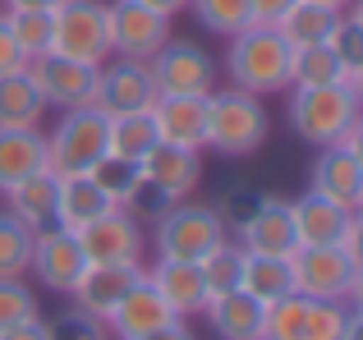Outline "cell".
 <instances>
[{
	"label": "cell",
	"instance_id": "9",
	"mask_svg": "<svg viewBox=\"0 0 363 340\" xmlns=\"http://www.w3.org/2000/svg\"><path fill=\"white\" fill-rule=\"evenodd\" d=\"M290 276H294V295L303 299H345L354 285V262L345 258L340 244H299L290 253Z\"/></svg>",
	"mask_w": 363,
	"mask_h": 340
},
{
	"label": "cell",
	"instance_id": "8",
	"mask_svg": "<svg viewBox=\"0 0 363 340\" xmlns=\"http://www.w3.org/2000/svg\"><path fill=\"white\" fill-rule=\"evenodd\" d=\"M147 64H152L157 97H212L216 88V60L198 42H175L170 37Z\"/></svg>",
	"mask_w": 363,
	"mask_h": 340
},
{
	"label": "cell",
	"instance_id": "29",
	"mask_svg": "<svg viewBox=\"0 0 363 340\" xmlns=\"http://www.w3.org/2000/svg\"><path fill=\"white\" fill-rule=\"evenodd\" d=\"M157 120L152 110H133V115H106V152L124 162H143L157 147Z\"/></svg>",
	"mask_w": 363,
	"mask_h": 340
},
{
	"label": "cell",
	"instance_id": "33",
	"mask_svg": "<svg viewBox=\"0 0 363 340\" xmlns=\"http://www.w3.org/2000/svg\"><path fill=\"white\" fill-rule=\"evenodd\" d=\"M189 9L216 37H235L253 23V0H189Z\"/></svg>",
	"mask_w": 363,
	"mask_h": 340
},
{
	"label": "cell",
	"instance_id": "19",
	"mask_svg": "<svg viewBox=\"0 0 363 340\" xmlns=\"http://www.w3.org/2000/svg\"><path fill=\"white\" fill-rule=\"evenodd\" d=\"M290 216H294V234H299V244H340V234H345L350 225V207L331 203V198H322L318 188H308L303 198H294L290 203Z\"/></svg>",
	"mask_w": 363,
	"mask_h": 340
},
{
	"label": "cell",
	"instance_id": "47",
	"mask_svg": "<svg viewBox=\"0 0 363 340\" xmlns=\"http://www.w3.org/2000/svg\"><path fill=\"white\" fill-rule=\"evenodd\" d=\"M138 5H147V9H157V14L175 18V14H184V9H189V0H138Z\"/></svg>",
	"mask_w": 363,
	"mask_h": 340
},
{
	"label": "cell",
	"instance_id": "37",
	"mask_svg": "<svg viewBox=\"0 0 363 340\" xmlns=\"http://www.w3.org/2000/svg\"><path fill=\"white\" fill-rule=\"evenodd\" d=\"M33 317H42V304L28 290V280L23 276H0V332H9L18 322H33Z\"/></svg>",
	"mask_w": 363,
	"mask_h": 340
},
{
	"label": "cell",
	"instance_id": "39",
	"mask_svg": "<svg viewBox=\"0 0 363 340\" xmlns=\"http://www.w3.org/2000/svg\"><path fill=\"white\" fill-rule=\"evenodd\" d=\"M327 46L336 51V60L345 64V74H350V69H359V64H363V28H359V23H354L350 14H340V18H336V28H331Z\"/></svg>",
	"mask_w": 363,
	"mask_h": 340
},
{
	"label": "cell",
	"instance_id": "11",
	"mask_svg": "<svg viewBox=\"0 0 363 340\" xmlns=\"http://www.w3.org/2000/svg\"><path fill=\"white\" fill-rule=\"evenodd\" d=\"M106 14H111V55L152 60L170 42V18L147 9V5H138V0H111Z\"/></svg>",
	"mask_w": 363,
	"mask_h": 340
},
{
	"label": "cell",
	"instance_id": "16",
	"mask_svg": "<svg viewBox=\"0 0 363 340\" xmlns=\"http://www.w3.org/2000/svg\"><path fill=\"white\" fill-rule=\"evenodd\" d=\"M143 276H147V285L166 299V308L175 317H184V322H189V317L207 313V290H203V271H198V262L157 258Z\"/></svg>",
	"mask_w": 363,
	"mask_h": 340
},
{
	"label": "cell",
	"instance_id": "14",
	"mask_svg": "<svg viewBox=\"0 0 363 340\" xmlns=\"http://www.w3.org/2000/svg\"><path fill=\"white\" fill-rule=\"evenodd\" d=\"M88 253V262H143V221H133L124 207H111L83 230H74Z\"/></svg>",
	"mask_w": 363,
	"mask_h": 340
},
{
	"label": "cell",
	"instance_id": "40",
	"mask_svg": "<svg viewBox=\"0 0 363 340\" xmlns=\"http://www.w3.org/2000/svg\"><path fill=\"white\" fill-rule=\"evenodd\" d=\"M170 207H175V198H166L152 179H138V188H133V198H129L124 212H129L133 221H157V216H166Z\"/></svg>",
	"mask_w": 363,
	"mask_h": 340
},
{
	"label": "cell",
	"instance_id": "26",
	"mask_svg": "<svg viewBox=\"0 0 363 340\" xmlns=\"http://www.w3.org/2000/svg\"><path fill=\"white\" fill-rule=\"evenodd\" d=\"M5 198H9V216H18L28 230H46V225H55V170H37V175H28L23 184L5 188Z\"/></svg>",
	"mask_w": 363,
	"mask_h": 340
},
{
	"label": "cell",
	"instance_id": "21",
	"mask_svg": "<svg viewBox=\"0 0 363 340\" xmlns=\"http://www.w3.org/2000/svg\"><path fill=\"white\" fill-rule=\"evenodd\" d=\"M37 170H51L42 129H0V193L23 184Z\"/></svg>",
	"mask_w": 363,
	"mask_h": 340
},
{
	"label": "cell",
	"instance_id": "51",
	"mask_svg": "<svg viewBox=\"0 0 363 340\" xmlns=\"http://www.w3.org/2000/svg\"><path fill=\"white\" fill-rule=\"evenodd\" d=\"M23 5H42V9H51V5H60V0H5V9H23Z\"/></svg>",
	"mask_w": 363,
	"mask_h": 340
},
{
	"label": "cell",
	"instance_id": "43",
	"mask_svg": "<svg viewBox=\"0 0 363 340\" xmlns=\"http://www.w3.org/2000/svg\"><path fill=\"white\" fill-rule=\"evenodd\" d=\"M290 5H294V0H253V23L276 28V18H281Z\"/></svg>",
	"mask_w": 363,
	"mask_h": 340
},
{
	"label": "cell",
	"instance_id": "18",
	"mask_svg": "<svg viewBox=\"0 0 363 340\" xmlns=\"http://www.w3.org/2000/svg\"><path fill=\"white\" fill-rule=\"evenodd\" d=\"M152 120H157L161 143L207 152V97H157Z\"/></svg>",
	"mask_w": 363,
	"mask_h": 340
},
{
	"label": "cell",
	"instance_id": "17",
	"mask_svg": "<svg viewBox=\"0 0 363 340\" xmlns=\"http://www.w3.org/2000/svg\"><path fill=\"white\" fill-rule=\"evenodd\" d=\"M138 166H143V179H152V184L166 198H175V203H184L198 188V179H203V152L175 147V143H157Z\"/></svg>",
	"mask_w": 363,
	"mask_h": 340
},
{
	"label": "cell",
	"instance_id": "53",
	"mask_svg": "<svg viewBox=\"0 0 363 340\" xmlns=\"http://www.w3.org/2000/svg\"><path fill=\"white\" fill-rule=\"evenodd\" d=\"M350 18H354V23L363 28V0H350Z\"/></svg>",
	"mask_w": 363,
	"mask_h": 340
},
{
	"label": "cell",
	"instance_id": "2",
	"mask_svg": "<svg viewBox=\"0 0 363 340\" xmlns=\"http://www.w3.org/2000/svg\"><path fill=\"white\" fill-rule=\"evenodd\" d=\"M267 106L244 88H212L207 97V147L216 157H248L267 143Z\"/></svg>",
	"mask_w": 363,
	"mask_h": 340
},
{
	"label": "cell",
	"instance_id": "10",
	"mask_svg": "<svg viewBox=\"0 0 363 340\" xmlns=\"http://www.w3.org/2000/svg\"><path fill=\"white\" fill-rule=\"evenodd\" d=\"M28 271L42 280V290L69 295V290L79 285V276L88 271V253H83V244H79L74 230L46 225V230H33V258H28Z\"/></svg>",
	"mask_w": 363,
	"mask_h": 340
},
{
	"label": "cell",
	"instance_id": "49",
	"mask_svg": "<svg viewBox=\"0 0 363 340\" xmlns=\"http://www.w3.org/2000/svg\"><path fill=\"white\" fill-rule=\"evenodd\" d=\"M340 83H345V88L354 92V97H359V106H363V64H359V69H350V74H345Z\"/></svg>",
	"mask_w": 363,
	"mask_h": 340
},
{
	"label": "cell",
	"instance_id": "3",
	"mask_svg": "<svg viewBox=\"0 0 363 340\" xmlns=\"http://www.w3.org/2000/svg\"><path fill=\"white\" fill-rule=\"evenodd\" d=\"M359 97L345 83H318V88H290V129L308 147H336L359 120Z\"/></svg>",
	"mask_w": 363,
	"mask_h": 340
},
{
	"label": "cell",
	"instance_id": "32",
	"mask_svg": "<svg viewBox=\"0 0 363 340\" xmlns=\"http://www.w3.org/2000/svg\"><path fill=\"white\" fill-rule=\"evenodd\" d=\"M5 23L14 33V46L23 51V60L51 51V9L42 5H23V9H5Z\"/></svg>",
	"mask_w": 363,
	"mask_h": 340
},
{
	"label": "cell",
	"instance_id": "12",
	"mask_svg": "<svg viewBox=\"0 0 363 340\" xmlns=\"http://www.w3.org/2000/svg\"><path fill=\"white\" fill-rule=\"evenodd\" d=\"M152 101H157V83H152V64L147 60H124V55H116L111 64H101L97 97H92V106H97L101 115L152 110Z\"/></svg>",
	"mask_w": 363,
	"mask_h": 340
},
{
	"label": "cell",
	"instance_id": "22",
	"mask_svg": "<svg viewBox=\"0 0 363 340\" xmlns=\"http://www.w3.org/2000/svg\"><path fill=\"white\" fill-rule=\"evenodd\" d=\"M313 188H318L322 198H331V203H340V207L354 212L359 193H363V170H359V162L340 143L336 147H318V162H313Z\"/></svg>",
	"mask_w": 363,
	"mask_h": 340
},
{
	"label": "cell",
	"instance_id": "4",
	"mask_svg": "<svg viewBox=\"0 0 363 340\" xmlns=\"http://www.w3.org/2000/svg\"><path fill=\"white\" fill-rule=\"evenodd\" d=\"M230 239V225L221 221L216 207L203 203H175L166 216L152 221V244L157 258H175V262H203L212 249Z\"/></svg>",
	"mask_w": 363,
	"mask_h": 340
},
{
	"label": "cell",
	"instance_id": "54",
	"mask_svg": "<svg viewBox=\"0 0 363 340\" xmlns=\"http://www.w3.org/2000/svg\"><path fill=\"white\" fill-rule=\"evenodd\" d=\"M354 216H363V193H359V207H354Z\"/></svg>",
	"mask_w": 363,
	"mask_h": 340
},
{
	"label": "cell",
	"instance_id": "34",
	"mask_svg": "<svg viewBox=\"0 0 363 340\" xmlns=\"http://www.w3.org/2000/svg\"><path fill=\"white\" fill-rule=\"evenodd\" d=\"M92 175V184L101 188V193L111 198V207H129V198H133V188H138V179H143V166L138 162H124V157H101L97 166L88 170Z\"/></svg>",
	"mask_w": 363,
	"mask_h": 340
},
{
	"label": "cell",
	"instance_id": "23",
	"mask_svg": "<svg viewBox=\"0 0 363 340\" xmlns=\"http://www.w3.org/2000/svg\"><path fill=\"white\" fill-rule=\"evenodd\" d=\"M101 212H111V198L92 184V175H55V225L83 230Z\"/></svg>",
	"mask_w": 363,
	"mask_h": 340
},
{
	"label": "cell",
	"instance_id": "45",
	"mask_svg": "<svg viewBox=\"0 0 363 340\" xmlns=\"http://www.w3.org/2000/svg\"><path fill=\"white\" fill-rule=\"evenodd\" d=\"M0 340H51V336H46L42 317H33V322H18V327H9V332H0Z\"/></svg>",
	"mask_w": 363,
	"mask_h": 340
},
{
	"label": "cell",
	"instance_id": "31",
	"mask_svg": "<svg viewBox=\"0 0 363 340\" xmlns=\"http://www.w3.org/2000/svg\"><path fill=\"white\" fill-rule=\"evenodd\" d=\"M198 271H203L207 304H212V299H221V295H235V290H240V276H244V249L225 239L221 249H212L203 262H198Z\"/></svg>",
	"mask_w": 363,
	"mask_h": 340
},
{
	"label": "cell",
	"instance_id": "46",
	"mask_svg": "<svg viewBox=\"0 0 363 340\" xmlns=\"http://www.w3.org/2000/svg\"><path fill=\"white\" fill-rule=\"evenodd\" d=\"M340 147H345V152L359 162V170H363V110H359V120H354V125H350V134L340 138Z\"/></svg>",
	"mask_w": 363,
	"mask_h": 340
},
{
	"label": "cell",
	"instance_id": "24",
	"mask_svg": "<svg viewBox=\"0 0 363 340\" xmlns=\"http://www.w3.org/2000/svg\"><path fill=\"white\" fill-rule=\"evenodd\" d=\"M262 313L267 304H257L248 290H235V295H221L207 304L216 340H262Z\"/></svg>",
	"mask_w": 363,
	"mask_h": 340
},
{
	"label": "cell",
	"instance_id": "30",
	"mask_svg": "<svg viewBox=\"0 0 363 340\" xmlns=\"http://www.w3.org/2000/svg\"><path fill=\"white\" fill-rule=\"evenodd\" d=\"M340 79H345V64L336 60L327 42L290 51V88H318V83H340Z\"/></svg>",
	"mask_w": 363,
	"mask_h": 340
},
{
	"label": "cell",
	"instance_id": "50",
	"mask_svg": "<svg viewBox=\"0 0 363 340\" xmlns=\"http://www.w3.org/2000/svg\"><path fill=\"white\" fill-rule=\"evenodd\" d=\"M340 340H363V313H350V327H345Z\"/></svg>",
	"mask_w": 363,
	"mask_h": 340
},
{
	"label": "cell",
	"instance_id": "44",
	"mask_svg": "<svg viewBox=\"0 0 363 340\" xmlns=\"http://www.w3.org/2000/svg\"><path fill=\"white\" fill-rule=\"evenodd\" d=\"M138 340H198V336L189 332L184 317H170L166 327H157V332H147V336H138Z\"/></svg>",
	"mask_w": 363,
	"mask_h": 340
},
{
	"label": "cell",
	"instance_id": "25",
	"mask_svg": "<svg viewBox=\"0 0 363 340\" xmlns=\"http://www.w3.org/2000/svg\"><path fill=\"white\" fill-rule=\"evenodd\" d=\"M42 115L46 101L28 79V69L0 74V129H42Z\"/></svg>",
	"mask_w": 363,
	"mask_h": 340
},
{
	"label": "cell",
	"instance_id": "42",
	"mask_svg": "<svg viewBox=\"0 0 363 340\" xmlns=\"http://www.w3.org/2000/svg\"><path fill=\"white\" fill-rule=\"evenodd\" d=\"M340 249H345V258L354 262V271H363V216H350L345 234H340Z\"/></svg>",
	"mask_w": 363,
	"mask_h": 340
},
{
	"label": "cell",
	"instance_id": "15",
	"mask_svg": "<svg viewBox=\"0 0 363 340\" xmlns=\"http://www.w3.org/2000/svg\"><path fill=\"white\" fill-rule=\"evenodd\" d=\"M240 249L248 253H267V258H290L299 249V234H294V216H290V203L276 193H262L253 207V216L240 225Z\"/></svg>",
	"mask_w": 363,
	"mask_h": 340
},
{
	"label": "cell",
	"instance_id": "38",
	"mask_svg": "<svg viewBox=\"0 0 363 340\" xmlns=\"http://www.w3.org/2000/svg\"><path fill=\"white\" fill-rule=\"evenodd\" d=\"M46 336L51 340H111V327L101 317H88L83 308H69V313L46 322Z\"/></svg>",
	"mask_w": 363,
	"mask_h": 340
},
{
	"label": "cell",
	"instance_id": "52",
	"mask_svg": "<svg viewBox=\"0 0 363 340\" xmlns=\"http://www.w3.org/2000/svg\"><path fill=\"white\" fill-rule=\"evenodd\" d=\"M313 5H327V9H336V14H345L350 0H313Z\"/></svg>",
	"mask_w": 363,
	"mask_h": 340
},
{
	"label": "cell",
	"instance_id": "7",
	"mask_svg": "<svg viewBox=\"0 0 363 340\" xmlns=\"http://www.w3.org/2000/svg\"><path fill=\"white\" fill-rule=\"evenodd\" d=\"M28 79L37 83V92H42L46 106L79 110V106H92V97H97L101 64L74 60V55H60V51H46V55H37V60H28Z\"/></svg>",
	"mask_w": 363,
	"mask_h": 340
},
{
	"label": "cell",
	"instance_id": "1",
	"mask_svg": "<svg viewBox=\"0 0 363 340\" xmlns=\"http://www.w3.org/2000/svg\"><path fill=\"white\" fill-rule=\"evenodd\" d=\"M230 51H225V74H230V88H244L253 97L267 92H285L290 88V46L276 28L267 23H248L244 33L225 37Z\"/></svg>",
	"mask_w": 363,
	"mask_h": 340
},
{
	"label": "cell",
	"instance_id": "5",
	"mask_svg": "<svg viewBox=\"0 0 363 340\" xmlns=\"http://www.w3.org/2000/svg\"><path fill=\"white\" fill-rule=\"evenodd\" d=\"M106 157V115L97 106L60 110L55 129L46 134V162L55 175H88Z\"/></svg>",
	"mask_w": 363,
	"mask_h": 340
},
{
	"label": "cell",
	"instance_id": "41",
	"mask_svg": "<svg viewBox=\"0 0 363 340\" xmlns=\"http://www.w3.org/2000/svg\"><path fill=\"white\" fill-rule=\"evenodd\" d=\"M14 69H28V60H23V51L14 46V33H9L5 14H0V74H14Z\"/></svg>",
	"mask_w": 363,
	"mask_h": 340
},
{
	"label": "cell",
	"instance_id": "6",
	"mask_svg": "<svg viewBox=\"0 0 363 340\" xmlns=\"http://www.w3.org/2000/svg\"><path fill=\"white\" fill-rule=\"evenodd\" d=\"M51 51L88 64H106L111 55V14L101 0H60L51 5Z\"/></svg>",
	"mask_w": 363,
	"mask_h": 340
},
{
	"label": "cell",
	"instance_id": "28",
	"mask_svg": "<svg viewBox=\"0 0 363 340\" xmlns=\"http://www.w3.org/2000/svg\"><path fill=\"white\" fill-rule=\"evenodd\" d=\"M240 290H248L257 304H276V299L294 295L290 258H267V253H248V249H244V276H240Z\"/></svg>",
	"mask_w": 363,
	"mask_h": 340
},
{
	"label": "cell",
	"instance_id": "48",
	"mask_svg": "<svg viewBox=\"0 0 363 340\" xmlns=\"http://www.w3.org/2000/svg\"><path fill=\"white\" fill-rule=\"evenodd\" d=\"M345 304H350V313H363V271H354V285H350Z\"/></svg>",
	"mask_w": 363,
	"mask_h": 340
},
{
	"label": "cell",
	"instance_id": "20",
	"mask_svg": "<svg viewBox=\"0 0 363 340\" xmlns=\"http://www.w3.org/2000/svg\"><path fill=\"white\" fill-rule=\"evenodd\" d=\"M170 308H166V299L157 295V290L147 285V276L138 280V285L129 290V295L120 299V308L111 313V332H116V340H138V336H147V332H157V327H166L170 322Z\"/></svg>",
	"mask_w": 363,
	"mask_h": 340
},
{
	"label": "cell",
	"instance_id": "36",
	"mask_svg": "<svg viewBox=\"0 0 363 340\" xmlns=\"http://www.w3.org/2000/svg\"><path fill=\"white\" fill-rule=\"evenodd\" d=\"M345 327H350V304L345 299H308L299 340H340Z\"/></svg>",
	"mask_w": 363,
	"mask_h": 340
},
{
	"label": "cell",
	"instance_id": "27",
	"mask_svg": "<svg viewBox=\"0 0 363 340\" xmlns=\"http://www.w3.org/2000/svg\"><path fill=\"white\" fill-rule=\"evenodd\" d=\"M336 9L327 5H313V0H294L290 9H285L281 18H276V33L285 37V46H322L331 37V28H336Z\"/></svg>",
	"mask_w": 363,
	"mask_h": 340
},
{
	"label": "cell",
	"instance_id": "35",
	"mask_svg": "<svg viewBox=\"0 0 363 340\" xmlns=\"http://www.w3.org/2000/svg\"><path fill=\"white\" fill-rule=\"evenodd\" d=\"M28 258H33V230L18 216L0 212V276H28Z\"/></svg>",
	"mask_w": 363,
	"mask_h": 340
},
{
	"label": "cell",
	"instance_id": "13",
	"mask_svg": "<svg viewBox=\"0 0 363 340\" xmlns=\"http://www.w3.org/2000/svg\"><path fill=\"white\" fill-rule=\"evenodd\" d=\"M143 280V262H88V271L79 276V285L69 290L74 308H83L88 317L111 322V313L120 308V299Z\"/></svg>",
	"mask_w": 363,
	"mask_h": 340
}]
</instances>
